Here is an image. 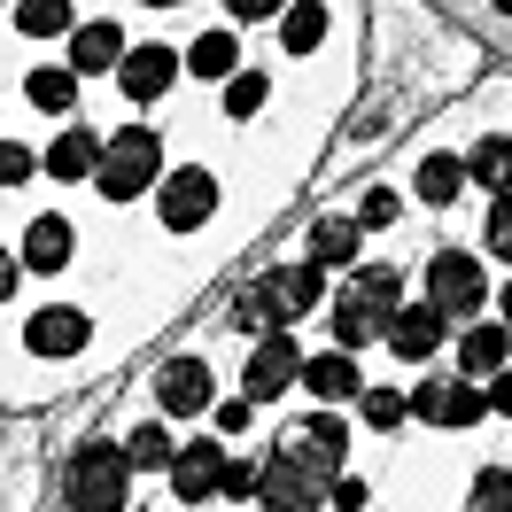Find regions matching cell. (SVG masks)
<instances>
[{"label":"cell","instance_id":"obj_1","mask_svg":"<svg viewBox=\"0 0 512 512\" xmlns=\"http://www.w3.org/2000/svg\"><path fill=\"white\" fill-rule=\"evenodd\" d=\"M319 303H326V272L319 264H272V272H256V288L233 303V326L264 342V334H288L295 319H311Z\"/></svg>","mask_w":512,"mask_h":512},{"label":"cell","instance_id":"obj_2","mask_svg":"<svg viewBox=\"0 0 512 512\" xmlns=\"http://www.w3.org/2000/svg\"><path fill=\"white\" fill-rule=\"evenodd\" d=\"M132 505V466H125V443L109 435H86L63 466V512H125Z\"/></svg>","mask_w":512,"mask_h":512},{"label":"cell","instance_id":"obj_3","mask_svg":"<svg viewBox=\"0 0 512 512\" xmlns=\"http://www.w3.org/2000/svg\"><path fill=\"white\" fill-rule=\"evenodd\" d=\"M148 187H163V132H156V125L109 132V140H101L94 194H101V202H140Z\"/></svg>","mask_w":512,"mask_h":512},{"label":"cell","instance_id":"obj_4","mask_svg":"<svg viewBox=\"0 0 512 512\" xmlns=\"http://www.w3.org/2000/svg\"><path fill=\"white\" fill-rule=\"evenodd\" d=\"M427 303L466 334V326H481V311L497 303V288H489V272H481L474 249H435L427 256Z\"/></svg>","mask_w":512,"mask_h":512},{"label":"cell","instance_id":"obj_5","mask_svg":"<svg viewBox=\"0 0 512 512\" xmlns=\"http://www.w3.org/2000/svg\"><path fill=\"white\" fill-rule=\"evenodd\" d=\"M256 512H326V474L280 443L256 474Z\"/></svg>","mask_w":512,"mask_h":512},{"label":"cell","instance_id":"obj_6","mask_svg":"<svg viewBox=\"0 0 512 512\" xmlns=\"http://www.w3.org/2000/svg\"><path fill=\"white\" fill-rule=\"evenodd\" d=\"M156 210H163V233H202V225L218 218V171H202V163L163 171Z\"/></svg>","mask_w":512,"mask_h":512},{"label":"cell","instance_id":"obj_7","mask_svg":"<svg viewBox=\"0 0 512 512\" xmlns=\"http://www.w3.org/2000/svg\"><path fill=\"white\" fill-rule=\"evenodd\" d=\"M156 404L163 419H210L218 412V381H210V357H163L156 365Z\"/></svg>","mask_w":512,"mask_h":512},{"label":"cell","instance_id":"obj_8","mask_svg":"<svg viewBox=\"0 0 512 512\" xmlns=\"http://www.w3.org/2000/svg\"><path fill=\"white\" fill-rule=\"evenodd\" d=\"M303 388V350H295V334H264L249 357H241V396L249 404H272V396H288Z\"/></svg>","mask_w":512,"mask_h":512},{"label":"cell","instance_id":"obj_9","mask_svg":"<svg viewBox=\"0 0 512 512\" xmlns=\"http://www.w3.org/2000/svg\"><path fill=\"white\" fill-rule=\"evenodd\" d=\"M179 47L171 39H132V55L117 63V86H125V101L132 109H148V101H163L171 86H179Z\"/></svg>","mask_w":512,"mask_h":512},{"label":"cell","instance_id":"obj_10","mask_svg":"<svg viewBox=\"0 0 512 512\" xmlns=\"http://www.w3.org/2000/svg\"><path fill=\"white\" fill-rule=\"evenodd\" d=\"M86 342H94V319H86L78 303H47V311H32V319H24V350L47 357V365L86 357Z\"/></svg>","mask_w":512,"mask_h":512},{"label":"cell","instance_id":"obj_11","mask_svg":"<svg viewBox=\"0 0 512 512\" xmlns=\"http://www.w3.org/2000/svg\"><path fill=\"white\" fill-rule=\"evenodd\" d=\"M412 419H427V427H481V419H489V388L427 373V381L412 388Z\"/></svg>","mask_w":512,"mask_h":512},{"label":"cell","instance_id":"obj_12","mask_svg":"<svg viewBox=\"0 0 512 512\" xmlns=\"http://www.w3.org/2000/svg\"><path fill=\"white\" fill-rule=\"evenodd\" d=\"M443 334H450V319L419 295V303H404V311L388 319L381 342H388V357H404V365H435V357H443Z\"/></svg>","mask_w":512,"mask_h":512},{"label":"cell","instance_id":"obj_13","mask_svg":"<svg viewBox=\"0 0 512 512\" xmlns=\"http://www.w3.org/2000/svg\"><path fill=\"white\" fill-rule=\"evenodd\" d=\"M225 443L218 435H194V443H179V458H171V497L179 505H202V497H218L225 489Z\"/></svg>","mask_w":512,"mask_h":512},{"label":"cell","instance_id":"obj_14","mask_svg":"<svg viewBox=\"0 0 512 512\" xmlns=\"http://www.w3.org/2000/svg\"><path fill=\"white\" fill-rule=\"evenodd\" d=\"M497 373H512V326L505 319H481V326L458 334V381L489 388Z\"/></svg>","mask_w":512,"mask_h":512},{"label":"cell","instance_id":"obj_15","mask_svg":"<svg viewBox=\"0 0 512 512\" xmlns=\"http://www.w3.org/2000/svg\"><path fill=\"white\" fill-rule=\"evenodd\" d=\"M39 171H47V179H63V187H94V171H101V132L70 117V125L55 132V148L39 156Z\"/></svg>","mask_w":512,"mask_h":512},{"label":"cell","instance_id":"obj_16","mask_svg":"<svg viewBox=\"0 0 512 512\" xmlns=\"http://www.w3.org/2000/svg\"><path fill=\"white\" fill-rule=\"evenodd\" d=\"M326 334H334V350L357 357V350H373L388 334V311H373L357 288H342V295H326Z\"/></svg>","mask_w":512,"mask_h":512},{"label":"cell","instance_id":"obj_17","mask_svg":"<svg viewBox=\"0 0 512 512\" xmlns=\"http://www.w3.org/2000/svg\"><path fill=\"white\" fill-rule=\"evenodd\" d=\"M132 55L125 24H109V16H94V24H78L70 32V78H101V70H117Z\"/></svg>","mask_w":512,"mask_h":512},{"label":"cell","instance_id":"obj_18","mask_svg":"<svg viewBox=\"0 0 512 512\" xmlns=\"http://www.w3.org/2000/svg\"><path fill=\"white\" fill-rule=\"evenodd\" d=\"M303 396L311 404H357L365 396V381H357V357L350 350H319V357H303Z\"/></svg>","mask_w":512,"mask_h":512},{"label":"cell","instance_id":"obj_19","mask_svg":"<svg viewBox=\"0 0 512 512\" xmlns=\"http://www.w3.org/2000/svg\"><path fill=\"white\" fill-rule=\"evenodd\" d=\"M70 256H78V225H70V218H55V210H47V218L24 225V249H16V264H24V272H63Z\"/></svg>","mask_w":512,"mask_h":512},{"label":"cell","instance_id":"obj_20","mask_svg":"<svg viewBox=\"0 0 512 512\" xmlns=\"http://www.w3.org/2000/svg\"><path fill=\"white\" fill-rule=\"evenodd\" d=\"M288 450H295V458H311V466L334 481V474H342V458H350V427H342L334 412H311L303 427H295V443H288Z\"/></svg>","mask_w":512,"mask_h":512},{"label":"cell","instance_id":"obj_21","mask_svg":"<svg viewBox=\"0 0 512 512\" xmlns=\"http://www.w3.org/2000/svg\"><path fill=\"white\" fill-rule=\"evenodd\" d=\"M171 458H179L171 427H163V419H132V435H125V466H132V481H140V474H171Z\"/></svg>","mask_w":512,"mask_h":512},{"label":"cell","instance_id":"obj_22","mask_svg":"<svg viewBox=\"0 0 512 512\" xmlns=\"http://www.w3.org/2000/svg\"><path fill=\"white\" fill-rule=\"evenodd\" d=\"M466 187L512 194V140H505V132H481L474 148H466Z\"/></svg>","mask_w":512,"mask_h":512},{"label":"cell","instance_id":"obj_23","mask_svg":"<svg viewBox=\"0 0 512 512\" xmlns=\"http://www.w3.org/2000/svg\"><path fill=\"white\" fill-rule=\"evenodd\" d=\"M303 249H311L303 264H319V272H326V264H357L365 233H357V218H319L311 233H303Z\"/></svg>","mask_w":512,"mask_h":512},{"label":"cell","instance_id":"obj_24","mask_svg":"<svg viewBox=\"0 0 512 512\" xmlns=\"http://www.w3.org/2000/svg\"><path fill=\"white\" fill-rule=\"evenodd\" d=\"M412 194L427 202V210H450V202L466 194V156H427L412 171Z\"/></svg>","mask_w":512,"mask_h":512},{"label":"cell","instance_id":"obj_25","mask_svg":"<svg viewBox=\"0 0 512 512\" xmlns=\"http://www.w3.org/2000/svg\"><path fill=\"white\" fill-rule=\"evenodd\" d=\"M179 63H187L194 78H241V39L233 32H202L194 47H179Z\"/></svg>","mask_w":512,"mask_h":512},{"label":"cell","instance_id":"obj_26","mask_svg":"<svg viewBox=\"0 0 512 512\" xmlns=\"http://www.w3.org/2000/svg\"><path fill=\"white\" fill-rule=\"evenodd\" d=\"M24 101L47 109V117H70V109H78V78H70V63H39L32 78H24Z\"/></svg>","mask_w":512,"mask_h":512},{"label":"cell","instance_id":"obj_27","mask_svg":"<svg viewBox=\"0 0 512 512\" xmlns=\"http://www.w3.org/2000/svg\"><path fill=\"white\" fill-rule=\"evenodd\" d=\"M350 288L365 295L373 311H388V319L404 311V272H396V264H357V272H350Z\"/></svg>","mask_w":512,"mask_h":512},{"label":"cell","instance_id":"obj_28","mask_svg":"<svg viewBox=\"0 0 512 512\" xmlns=\"http://www.w3.org/2000/svg\"><path fill=\"white\" fill-rule=\"evenodd\" d=\"M16 32L24 39H70L78 16H70V0H24V8H16Z\"/></svg>","mask_w":512,"mask_h":512},{"label":"cell","instance_id":"obj_29","mask_svg":"<svg viewBox=\"0 0 512 512\" xmlns=\"http://www.w3.org/2000/svg\"><path fill=\"white\" fill-rule=\"evenodd\" d=\"M357 419H365L373 435H396V427L412 419V396H404V388H365V396H357Z\"/></svg>","mask_w":512,"mask_h":512},{"label":"cell","instance_id":"obj_30","mask_svg":"<svg viewBox=\"0 0 512 512\" xmlns=\"http://www.w3.org/2000/svg\"><path fill=\"white\" fill-rule=\"evenodd\" d=\"M326 8H280V47L288 55H319V39H326Z\"/></svg>","mask_w":512,"mask_h":512},{"label":"cell","instance_id":"obj_31","mask_svg":"<svg viewBox=\"0 0 512 512\" xmlns=\"http://www.w3.org/2000/svg\"><path fill=\"white\" fill-rule=\"evenodd\" d=\"M264 101H272V78H264V70H241V78H225V117H233V125H249Z\"/></svg>","mask_w":512,"mask_h":512},{"label":"cell","instance_id":"obj_32","mask_svg":"<svg viewBox=\"0 0 512 512\" xmlns=\"http://www.w3.org/2000/svg\"><path fill=\"white\" fill-rule=\"evenodd\" d=\"M466 512H512V466H481L466 489Z\"/></svg>","mask_w":512,"mask_h":512},{"label":"cell","instance_id":"obj_33","mask_svg":"<svg viewBox=\"0 0 512 512\" xmlns=\"http://www.w3.org/2000/svg\"><path fill=\"white\" fill-rule=\"evenodd\" d=\"M32 179H39V156L24 148V140H0V194L32 187Z\"/></svg>","mask_w":512,"mask_h":512},{"label":"cell","instance_id":"obj_34","mask_svg":"<svg viewBox=\"0 0 512 512\" xmlns=\"http://www.w3.org/2000/svg\"><path fill=\"white\" fill-rule=\"evenodd\" d=\"M396 210H404V202H396L388 187H365V194H357V233H388Z\"/></svg>","mask_w":512,"mask_h":512},{"label":"cell","instance_id":"obj_35","mask_svg":"<svg viewBox=\"0 0 512 512\" xmlns=\"http://www.w3.org/2000/svg\"><path fill=\"white\" fill-rule=\"evenodd\" d=\"M481 241H489V256H505V264H512V194H497V202H489V218H481Z\"/></svg>","mask_w":512,"mask_h":512},{"label":"cell","instance_id":"obj_36","mask_svg":"<svg viewBox=\"0 0 512 512\" xmlns=\"http://www.w3.org/2000/svg\"><path fill=\"white\" fill-rule=\"evenodd\" d=\"M256 474H264V458H233L218 497H233V505H256Z\"/></svg>","mask_w":512,"mask_h":512},{"label":"cell","instance_id":"obj_37","mask_svg":"<svg viewBox=\"0 0 512 512\" xmlns=\"http://www.w3.org/2000/svg\"><path fill=\"white\" fill-rule=\"evenodd\" d=\"M365 497H373V489H365V481H357L350 466L326 481V512H365Z\"/></svg>","mask_w":512,"mask_h":512},{"label":"cell","instance_id":"obj_38","mask_svg":"<svg viewBox=\"0 0 512 512\" xmlns=\"http://www.w3.org/2000/svg\"><path fill=\"white\" fill-rule=\"evenodd\" d=\"M210 419H218V435H249V427H256V404H249V396H233V404H218Z\"/></svg>","mask_w":512,"mask_h":512},{"label":"cell","instance_id":"obj_39","mask_svg":"<svg viewBox=\"0 0 512 512\" xmlns=\"http://www.w3.org/2000/svg\"><path fill=\"white\" fill-rule=\"evenodd\" d=\"M489 419H512V373H497V381H489Z\"/></svg>","mask_w":512,"mask_h":512},{"label":"cell","instance_id":"obj_40","mask_svg":"<svg viewBox=\"0 0 512 512\" xmlns=\"http://www.w3.org/2000/svg\"><path fill=\"white\" fill-rule=\"evenodd\" d=\"M16 288H24V264H16V256L0 249V303H8V295H16Z\"/></svg>","mask_w":512,"mask_h":512},{"label":"cell","instance_id":"obj_41","mask_svg":"<svg viewBox=\"0 0 512 512\" xmlns=\"http://www.w3.org/2000/svg\"><path fill=\"white\" fill-rule=\"evenodd\" d=\"M497 319L512 326V280H505V288H497Z\"/></svg>","mask_w":512,"mask_h":512}]
</instances>
